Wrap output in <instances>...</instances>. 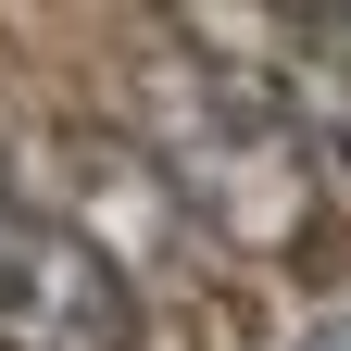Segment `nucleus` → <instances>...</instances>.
Returning <instances> with one entry per match:
<instances>
[{"label":"nucleus","instance_id":"obj_3","mask_svg":"<svg viewBox=\"0 0 351 351\" xmlns=\"http://www.w3.org/2000/svg\"><path fill=\"white\" fill-rule=\"evenodd\" d=\"M251 38H276V51H289V63H251V75L289 101V125H301L314 151L351 163V13H263Z\"/></svg>","mask_w":351,"mask_h":351},{"label":"nucleus","instance_id":"obj_4","mask_svg":"<svg viewBox=\"0 0 351 351\" xmlns=\"http://www.w3.org/2000/svg\"><path fill=\"white\" fill-rule=\"evenodd\" d=\"M301 351H351V314H339V326H314V339H301Z\"/></svg>","mask_w":351,"mask_h":351},{"label":"nucleus","instance_id":"obj_2","mask_svg":"<svg viewBox=\"0 0 351 351\" xmlns=\"http://www.w3.org/2000/svg\"><path fill=\"white\" fill-rule=\"evenodd\" d=\"M0 351H138L125 263L38 201H0Z\"/></svg>","mask_w":351,"mask_h":351},{"label":"nucleus","instance_id":"obj_1","mask_svg":"<svg viewBox=\"0 0 351 351\" xmlns=\"http://www.w3.org/2000/svg\"><path fill=\"white\" fill-rule=\"evenodd\" d=\"M138 125H151V176L239 263H289L326 239V151L289 125V101L251 63H213L189 25H163V63H138Z\"/></svg>","mask_w":351,"mask_h":351}]
</instances>
